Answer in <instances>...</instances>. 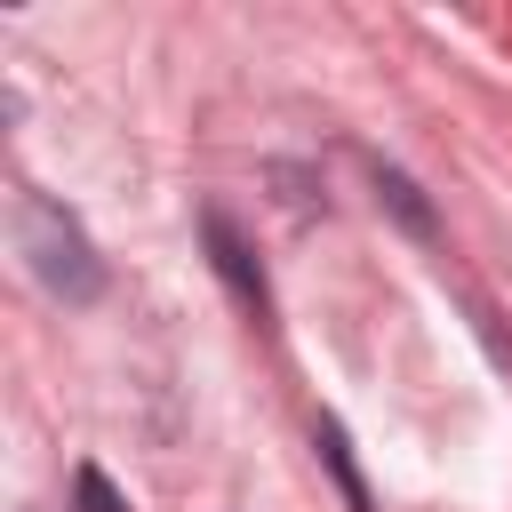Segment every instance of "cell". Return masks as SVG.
Instances as JSON below:
<instances>
[{
  "mask_svg": "<svg viewBox=\"0 0 512 512\" xmlns=\"http://www.w3.org/2000/svg\"><path fill=\"white\" fill-rule=\"evenodd\" d=\"M16 248H24V264H32V280L48 296H64V304H96L104 296V256L88 248V232L56 200H40V192L16 200Z\"/></svg>",
  "mask_w": 512,
  "mask_h": 512,
  "instance_id": "cell-1",
  "label": "cell"
},
{
  "mask_svg": "<svg viewBox=\"0 0 512 512\" xmlns=\"http://www.w3.org/2000/svg\"><path fill=\"white\" fill-rule=\"evenodd\" d=\"M208 248H216V272H224V288L240 296V312L272 320V296H264V272H256V256H248V240H240L232 216H216V208H208Z\"/></svg>",
  "mask_w": 512,
  "mask_h": 512,
  "instance_id": "cell-2",
  "label": "cell"
},
{
  "mask_svg": "<svg viewBox=\"0 0 512 512\" xmlns=\"http://www.w3.org/2000/svg\"><path fill=\"white\" fill-rule=\"evenodd\" d=\"M376 200H384V208H392V216H400L416 240H432V208L416 200V184H408L400 168H376Z\"/></svg>",
  "mask_w": 512,
  "mask_h": 512,
  "instance_id": "cell-3",
  "label": "cell"
},
{
  "mask_svg": "<svg viewBox=\"0 0 512 512\" xmlns=\"http://www.w3.org/2000/svg\"><path fill=\"white\" fill-rule=\"evenodd\" d=\"M320 456H328V472L344 480V496H352V512H368V488H360V472H352V456H344V432H336V424H320Z\"/></svg>",
  "mask_w": 512,
  "mask_h": 512,
  "instance_id": "cell-4",
  "label": "cell"
},
{
  "mask_svg": "<svg viewBox=\"0 0 512 512\" xmlns=\"http://www.w3.org/2000/svg\"><path fill=\"white\" fill-rule=\"evenodd\" d=\"M72 488H80V512H128V504L112 496V480H104L96 464H80V480H72Z\"/></svg>",
  "mask_w": 512,
  "mask_h": 512,
  "instance_id": "cell-5",
  "label": "cell"
}]
</instances>
